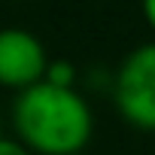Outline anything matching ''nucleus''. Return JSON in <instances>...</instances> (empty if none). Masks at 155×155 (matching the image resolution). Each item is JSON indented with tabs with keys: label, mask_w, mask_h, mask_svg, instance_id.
Returning a JSON list of instances; mask_svg holds the SVG:
<instances>
[{
	"label": "nucleus",
	"mask_w": 155,
	"mask_h": 155,
	"mask_svg": "<svg viewBox=\"0 0 155 155\" xmlns=\"http://www.w3.org/2000/svg\"><path fill=\"white\" fill-rule=\"evenodd\" d=\"M46 85H55V88H76V67L64 58L58 61H49L46 64V73H43V79Z\"/></svg>",
	"instance_id": "4"
},
{
	"label": "nucleus",
	"mask_w": 155,
	"mask_h": 155,
	"mask_svg": "<svg viewBox=\"0 0 155 155\" xmlns=\"http://www.w3.org/2000/svg\"><path fill=\"white\" fill-rule=\"evenodd\" d=\"M113 101L128 125L155 131V43H143L125 55L113 79Z\"/></svg>",
	"instance_id": "2"
},
{
	"label": "nucleus",
	"mask_w": 155,
	"mask_h": 155,
	"mask_svg": "<svg viewBox=\"0 0 155 155\" xmlns=\"http://www.w3.org/2000/svg\"><path fill=\"white\" fill-rule=\"evenodd\" d=\"M0 155H31L18 140H9V137H0Z\"/></svg>",
	"instance_id": "5"
},
{
	"label": "nucleus",
	"mask_w": 155,
	"mask_h": 155,
	"mask_svg": "<svg viewBox=\"0 0 155 155\" xmlns=\"http://www.w3.org/2000/svg\"><path fill=\"white\" fill-rule=\"evenodd\" d=\"M12 125L18 131V143L40 155H79L94 134L88 101L76 88H55L46 82L18 91Z\"/></svg>",
	"instance_id": "1"
},
{
	"label": "nucleus",
	"mask_w": 155,
	"mask_h": 155,
	"mask_svg": "<svg viewBox=\"0 0 155 155\" xmlns=\"http://www.w3.org/2000/svg\"><path fill=\"white\" fill-rule=\"evenodd\" d=\"M49 55L37 34L25 28H3L0 31V85L25 91L37 85L46 73Z\"/></svg>",
	"instance_id": "3"
},
{
	"label": "nucleus",
	"mask_w": 155,
	"mask_h": 155,
	"mask_svg": "<svg viewBox=\"0 0 155 155\" xmlns=\"http://www.w3.org/2000/svg\"><path fill=\"white\" fill-rule=\"evenodd\" d=\"M140 6H143V18H146L149 28L155 31V0H140Z\"/></svg>",
	"instance_id": "6"
}]
</instances>
